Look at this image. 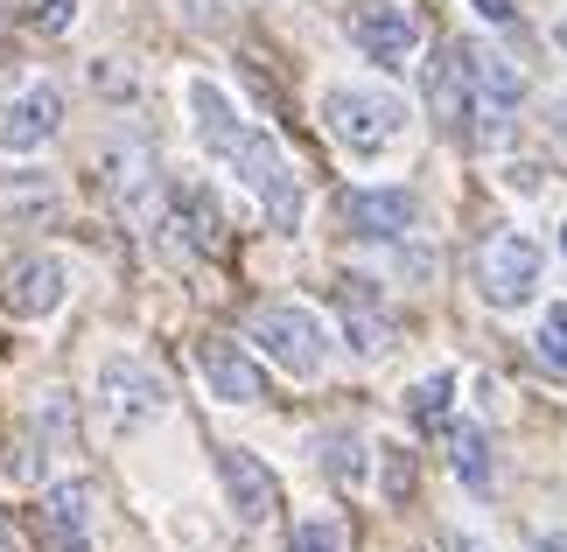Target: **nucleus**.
Here are the masks:
<instances>
[{
	"label": "nucleus",
	"mask_w": 567,
	"mask_h": 552,
	"mask_svg": "<svg viewBox=\"0 0 567 552\" xmlns=\"http://www.w3.org/2000/svg\"><path fill=\"white\" fill-rule=\"evenodd\" d=\"M533 350H539V364H547V371H567V308H547V322H539Z\"/></svg>",
	"instance_id": "obj_18"
},
{
	"label": "nucleus",
	"mask_w": 567,
	"mask_h": 552,
	"mask_svg": "<svg viewBox=\"0 0 567 552\" xmlns=\"http://www.w3.org/2000/svg\"><path fill=\"white\" fill-rule=\"evenodd\" d=\"M337 308H343V329H351V343L364 350V357H385L392 350V315H385V301H379V287L372 280H337Z\"/></svg>",
	"instance_id": "obj_14"
},
{
	"label": "nucleus",
	"mask_w": 567,
	"mask_h": 552,
	"mask_svg": "<svg viewBox=\"0 0 567 552\" xmlns=\"http://www.w3.org/2000/svg\"><path fill=\"white\" fill-rule=\"evenodd\" d=\"M533 552H567V539H560V532H554V539H539V545H533Z\"/></svg>",
	"instance_id": "obj_25"
},
{
	"label": "nucleus",
	"mask_w": 567,
	"mask_h": 552,
	"mask_svg": "<svg viewBox=\"0 0 567 552\" xmlns=\"http://www.w3.org/2000/svg\"><path fill=\"white\" fill-rule=\"evenodd\" d=\"M189 113H196V140H204L210 162H225L238 183L259 196V210H267L274 231H301V210H309V189H301L295 162L280 154L259 126L238 113V105L217 92L210 77H189Z\"/></svg>",
	"instance_id": "obj_1"
},
{
	"label": "nucleus",
	"mask_w": 567,
	"mask_h": 552,
	"mask_svg": "<svg viewBox=\"0 0 567 552\" xmlns=\"http://www.w3.org/2000/svg\"><path fill=\"white\" fill-rule=\"evenodd\" d=\"M252 343L267 350V364H280L288 378H316V371L330 364V336H322V322L309 315V308H288V301H274V308L252 315Z\"/></svg>",
	"instance_id": "obj_5"
},
{
	"label": "nucleus",
	"mask_w": 567,
	"mask_h": 552,
	"mask_svg": "<svg viewBox=\"0 0 567 552\" xmlns=\"http://www.w3.org/2000/svg\"><path fill=\"white\" fill-rule=\"evenodd\" d=\"M455 56H463V84H470V105H476V147L484 140H505V119L512 105L526 98V77H518L512 56H497L491 42H455Z\"/></svg>",
	"instance_id": "obj_3"
},
{
	"label": "nucleus",
	"mask_w": 567,
	"mask_h": 552,
	"mask_svg": "<svg viewBox=\"0 0 567 552\" xmlns=\"http://www.w3.org/2000/svg\"><path fill=\"white\" fill-rule=\"evenodd\" d=\"M56 126H63V98H56V84H29L21 98L0 105V147H8V154H35V147H50V140H56Z\"/></svg>",
	"instance_id": "obj_12"
},
{
	"label": "nucleus",
	"mask_w": 567,
	"mask_h": 552,
	"mask_svg": "<svg viewBox=\"0 0 567 552\" xmlns=\"http://www.w3.org/2000/svg\"><path fill=\"white\" fill-rule=\"evenodd\" d=\"M35 539H42V552H92V490H84V482H56V490H42Z\"/></svg>",
	"instance_id": "obj_10"
},
{
	"label": "nucleus",
	"mask_w": 567,
	"mask_h": 552,
	"mask_svg": "<svg viewBox=\"0 0 567 552\" xmlns=\"http://www.w3.org/2000/svg\"><path fill=\"white\" fill-rule=\"evenodd\" d=\"M449 461H455V476H463V490H476L484 497L491 490V440H484V427H449Z\"/></svg>",
	"instance_id": "obj_16"
},
{
	"label": "nucleus",
	"mask_w": 567,
	"mask_h": 552,
	"mask_svg": "<svg viewBox=\"0 0 567 552\" xmlns=\"http://www.w3.org/2000/svg\"><path fill=\"white\" fill-rule=\"evenodd\" d=\"M322 126L351 154H385L406 134V105L392 92H372V84H330L322 92Z\"/></svg>",
	"instance_id": "obj_2"
},
{
	"label": "nucleus",
	"mask_w": 567,
	"mask_h": 552,
	"mask_svg": "<svg viewBox=\"0 0 567 552\" xmlns=\"http://www.w3.org/2000/svg\"><path fill=\"white\" fill-rule=\"evenodd\" d=\"M470 8L484 14V21H497V29H512V21H518V8H512V0H470Z\"/></svg>",
	"instance_id": "obj_23"
},
{
	"label": "nucleus",
	"mask_w": 567,
	"mask_h": 552,
	"mask_svg": "<svg viewBox=\"0 0 567 552\" xmlns=\"http://www.w3.org/2000/svg\"><path fill=\"white\" fill-rule=\"evenodd\" d=\"M196 371H204L210 399H225V406H252L259 392H267L259 364H252L238 343H225V336H204V343H196Z\"/></svg>",
	"instance_id": "obj_13"
},
{
	"label": "nucleus",
	"mask_w": 567,
	"mask_h": 552,
	"mask_svg": "<svg viewBox=\"0 0 567 552\" xmlns=\"http://www.w3.org/2000/svg\"><path fill=\"white\" fill-rule=\"evenodd\" d=\"M449 399H455V378H449V371H434V378H421V385L406 392V413L421 419V427H434V419L449 413Z\"/></svg>",
	"instance_id": "obj_17"
},
{
	"label": "nucleus",
	"mask_w": 567,
	"mask_h": 552,
	"mask_svg": "<svg viewBox=\"0 0 567 552\" xmlns=\"http://www.w3.org/2000/svg\"><path fill=\"white\" fill-rule=\"evenodd\" d=\"M476 280H484V301L491 308H526L533 287H539V246H533L526 231H497L491 246H484Z\"/></svg>",
	"instance_id": "obj_6"
},
{
	"label": "nucleus",
	"mask_w": 567,
	"mask_h": 552,
	"mask_svg": "<svg viewBox=\"0 0 567 552\" xmlns=\"http://www.w3.org/2000/svg\"><path fill=\"white\" fill-rule=\"evenodd\" d=\"M99 413H105V427H113V434L155 427V419L168 413L162 371L141 364V357H105V364H99Z\"/></svg>",
	"instance_id": "obj_4"
},
{
	"label": "nucleus",
	"mask_w": 567,
	"mask_h": 552,
	"mask_svg": "<svg viewBox=\"0 0 567 552\" xmlns=\"http://www.w3.org/2000/svg\"><path fill=\"white\" fill-rule=\"evenodd\" d=\"M343 225L358 238H372V246H392V238H406L421 225V196L413 189H351L343 196Z\"/></svg>",
	"instance_id": "obj_11"
},
{
	"label": "nucleus",
	"mask_w": 567,
	"mask_h": 552,
	"mask_svg": "<svg viewBox=\"0 0 567 552\" xmlns=\"http://www.w3.org/2000/svg\"><path fill=\"white\" fill-rule=\"evenodd\" d=\"M176 225L189 231L196 252H217V238H225V210H217L210 189H176Z\"/></svg>",
	"instance_id": "obj_15"
},
{
	"label": "nucleus",
	"mask_w": 567,
	"mask_h": 552,
	"mask_svg": "<svg viewBox=\"0 0 567 552\" xmlns=\"http://www.w3.org/2000/svg\"><path fill=\"white\" fill-rule=\"evenodd\" d=\"M351 42L379 63V71H406L413 50H421V21L406 8H392V0H364L351 14Z\"/></svg>",
	"instance_id": "obj_8"
},
{
	"label": "nucleus",
	"mask_w": 567,
	"mask_h": 552,
	"mask_svg": "<svg viewBox=\"0 0 567 552\" xmlns=\"http://www.w3.org/2000/svg\"><path fill=\"white\" fill-rule=\"evenodd\" d=\"M50 204H56V189H42L35 175H14V183L0 189V210H14V217L21 210H50Z\"/></svg>",
	"instance_id": "obj_20"
},
{
	"label": "nucleus",
	"mask_w": 567,
	"mask_h": 552,
	"mask_svg": "<svg viewBox=\"0 0 567 552\" xmlns=\"http://www.w3.org/2000/svg\"><path fill=\"white\" fill-rule=\"evenodd\" d=\"M442 552H491V545H484V539H470V532H449Z\"/></svg>",
	"instance_id": "obj_24"
},
{
	"label": "nucleus",
	"mask_w": 567,
	"mask_h": 552,
	"mask_svg": "<svg viewBox=\"0 0 567 552\" xmlns=\"http://www.w3.org/2000/svg\"><path fill=\"white\" fill-rule=\"evenodd\" d=\"M322 448H330V476L337 482H358L364 476V440L358 434H322Z\"/></svg>",
	"instance_id": "obj_19"
},
{
	"label": "nucleus",
	"mask_w": 567,
	"mask_h": 552,
	"mask_svg": "<svg viewBox=\"0 0 567 552\" xmlns=\"http://www.w3.org/2000/svg\"><path fill=\"white\" fill-rule=\"evenodd\" d=\"M78 21V0H35V29L42 35H63Z\"/></svg>",
	"instance_id": "obj_22"
},
{
	"label": "nucleus",
	"mask_w": 567,
	"mask_h": 552,
	"mask_svg": "<svg viewBox=\"0 0 567 552\" xmlns=\"http://www.w3.org/2000/svg\"><path fill=\"white\" fill-rule=\"evenodd\" d=\"M0 552H8V524H0Z\"/></svg>",
	"instance_id": "obj_26"
},
{
	"label": "nucleus",
	"mask_w": 567,
	"mask_h": 552,
	"mask_svg": "<svg viewBox=\"0 0 567 552\" xmlns=\"http://www.w3.org/2000/svg\"><path fill=\"white\" fill-rule=\"evenodd\" d=\"M63 287H71V273H63L56 252H29L14 259L8 273H0V308H8L14 322H42L63 308Z\"/></svg>",
	"instance_id": "obj_7"
},
{
	"label": "nucleus",
	"mask_w": 567,
	"mask_h": 552,
	"mask_svg": "<svg viewBox=\"0 0 567 552\" xmlns=\"http://www.w3.org/2000/svg\"><path fill=\"white\" fill-rule=\"evenodd\" d=\"M560 246H567V231H560Z\"/></svg>",
	"instance_id": "obj_28"
},
{
	"label": "nucleus",
	"mask_w": 567,
	"mask_h": 552,
	"mask_svg": "<svg viewBox=\"0 0 567 552\" xmlns=\"http://www.w3.org/2000/svg\"><path fill=\"white\" fill-rule=\"evenodd\" d=\"M217 482H225V503L238 511V524H267L280 511V482L259 455L246 448H217Z\"/></svg>",
	"instance_id": "obj_9"
},
{
	"label": "nucleus",
	"mask_w": 567,
	"mask_h": 552,
	"mask_svg": "<svg viewBox=\"0 0 567 552\" xmlns=\"http://www.w3.org/2000/svg\"><path fill=\"white\" fill-rule=\"evenodd\" d=\"M560 42H567V21H560Z\"/></svg>",
	"instance_id": "obj_27"
},
{
	"label": "nucleus",
	"mask_w": 567,
	"mask_h": 552,
	"mask_svg": "<svg viewBox=\"0 0 567 552\" xmlns=\"http://www.w3.org/2000/svg\"><path fill=\"white\" fill-rule=\"evenodd\" d=\"M288 552H343V539H337V524H322V518H309V524H295V539H288Z\"/></svg>",
	"instance_id": "obj_21"
}]
</instances>
